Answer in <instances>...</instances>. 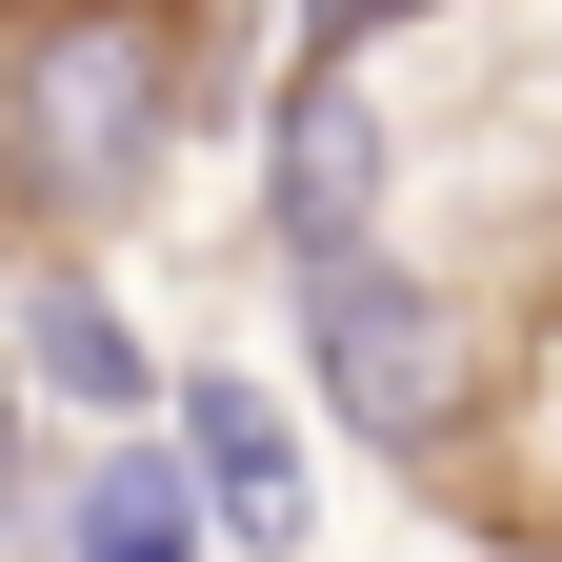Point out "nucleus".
Masks as SVG:
<instances>
[{
  "mask_svg": "<svg viewBox=\"0 0 562 562\" xmlns=\"http://www.w3.org/2000/svg\"><path fill=\"white\" fill-rule=\"evenodd\" d=\"M161 121H181V41L140 21V0H60V21L0 60V140H21V181L60 222H121V201L161 181Z\"/></svg>",
  "mask_w": 562,
  "mask_h": 562,
  "instance_id": "nucleus-1",
  "label": "nucleus"
},
{
  "mask_svg": "<svg viewBox=\"0 0 562 562\" xmlns=\"http://www.w3.org/2000/svg\"><path fill=\"white\" fill-rule=\"evenodd\" d=\"M322 281V402L362 422V442H442L462 422V322H442V281H402L382 241H341V261H302Z\"/></svg>",
  "mask_w": 562,
  "mask_h": 562,
  "instance_id": "nucleus-2",
  "label": "nucleus"
},
{
  "mask_svg": "<svg viewBox=\"0 0 562 562\" xmlns=\"http://www.w3.org/2000/svg\"><path fill=\"white\" fill-rule=\"evenodd\" d=\"M181 462H201V503H222V542H302V522H322L261 382H181Z\"/></svg>",
  "mask_w": 562,
  "mask_h": 562,
  "instance_id": "nucleus-3",
  "label": "nucleus"
},
{
  "mask_svg": "<svg viewBox=\"0 0 562 562\" xmlns=\"http://www.w3.org/2000/svg\"><path fill=\"white\" fill-rule=\"evenodd\" d=\"M362 222H382V121H362V81H302L281 101V241L341 261Z\"/></svg>",
  "mask_w": 562,
  "mask_h": 562,
  "instance_id": "nucleus-4",
  "label": "nucleus"
},
{
  "mask_svg": "<svg viewBox=\"0 0 562 562\" xmlns=\"http://www.w3.org/2000/svg\"><path fill=\"white\" fill-rule=\"evenodd\" d=\"M21 382H41V402H101V422H140V402H161V362L121 341V302H101V281H21Z\"/></svg>",
  "mask_w": 562,
  "mask_h": 562,
  "instance_id": "nucleus-5",
  "label": "nucleus"
},
{
  "mask_svg": "<svg viewBox=\"0 0 562 562\" xmlns=\"http://www.w3.org/2000/svg\"><path fill=\"white\" fill-rule=\"evenodd\" d=\"M201 522H222V503H201V462L140 442V462H101L81 503H60V562H201Z\"/></svg>",
  "mask_w": 562,
  "mask_h": 562,
  "instance_id": "nucleus-6",
  "label": "nucleus"
},
{
  "mask_svg": "<svg viewBox=\"0 0 562 562\" xmlns=\"http://www.w3.org/2000/svg\"><path fill=\"white\" fill-rule=\"evenodd\" d=\"M341 21H402V0H322V41H341Z\"/></svg>",
  "mask_w": 562,
  "mask_h": 562,
  "instance_id": "nucleus-7",
  "label": "nucleus"
}]
</instances>
